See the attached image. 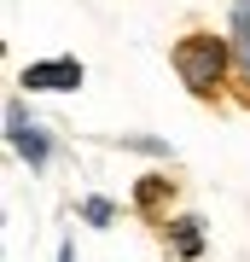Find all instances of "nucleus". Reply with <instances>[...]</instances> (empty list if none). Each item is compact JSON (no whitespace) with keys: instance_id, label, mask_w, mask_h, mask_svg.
I'll use <instances>...</instances> for the list:
<instances>
[{"instance_id":"f03ea898","label":"nucleus","mask_w":250,"mask_h":262,"mask_svg":"<svg viewBox=\"0 0 250 262\" xmlns=\"http://www.w3.org/2000/svg\"><path fill=\"white\" fill-rule=\"evenodd\" d=\"M6 140H12V151H18L29 169H47V158H53V146H47V128H35V122L24 117V105H18V99L6 105Z\"/></svg>"},{"instance_id":"20e7f679","label":"nucleus","mask_w":250,"mask_h":262,"mask_svg":"<svg viewBox=\"0 0 250 262\" xmlns=\"http://www.w3.org/2000/svg\"><path fill=\"white\" fill-rule=\"evenodd\" d=\"M169 239H175V256H204V222L198 215H180V222H169Z\"/></svg>"},{"instance_id":"423d86ee","label":"nucleus","mask_w":250,"mask_h":262,"mask_svg":"<svg viewBox=\"0 0 250 262\" xmlns=\"http://www.w3.org/2000/svg\"><path fill=\"white\" fill-rule=\"evenodd\" d=\"M82 215H87L93 227H111V215H117V210H111V198H87V204H82Z\"/></svg>"},{"instance_id":"39448f33","label":"nucleus","mask_w":250,"mask_h":262,"mask_svg":"<svg viewBox=\"0 0 250 262\" xmlns=\"http://www.w3.org/2000/svg\"><path fill=\"white\" fill-rule=\"evenodd\" d=\"M134 192H140V210H157V198L169 192V181H163V175H146V181H140Z\"/></svg>"},{"instance_id":"6e6552de","label":"nucleus","mask_w":250,"mask_h":262,"mask_svg":"<svg viewBox=\"0 0 250 262\" xmlns=\"http://www.w3.org/2000/svg\"><path fill=\"white\" fill-rule=\"evenodd\" d=\"M58 262H76V251H70V245H64V251H58Z\"/></svg>"},{"instance_id":"7ed1b4c3","label":"nucleus","mask_w":250,"mask_h":262,"mask_svg":"<svg viewBox=\"0 0 250 262\" xmlns=\"http://www.w3.org/2000/svg\"><path fill=\"white\" fill-rule=\"evenodd\" d=\"M41 88H64V94H76V88H82V64H76V58L29 64V70H24V94H41Z\"/></svg>"},{"instance_id":"f257e3e1","label":"nucleus","mask_w":250,"mask_h":262,"mask_svg":"<svg viewBox=\"0 0 250 262\" xmlns=\"http://www.w3.org/2000/svg\"><path fill=\"white\" fill-rule=\"evenodd\" d=\"M227 64H233V53H227V41H215V35H186L175 47V70H180V82L192 88L198 99H210L215 88H221Z\"/></svg>"},{"instance_id":"0eeeda50","label":"nucleus","mask_w":250,"mask_h":262,"mask_svg":"<svg viewBox=\"0 0 250 262\" xmlns=\"http://www.w3.org/2000/svg\"><path fill=\"white\" fill-rule=\"evenodd\" d=\"M122 151H151V158H169V140H146V134H128Z\"/></svg>"}]
</instances>
